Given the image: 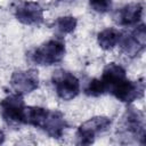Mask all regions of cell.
I'll use <instances>...</instances> for the list:
<instances>
[{
	"label": "cell",
	"instance_id": "6da1fadb",
	"mask_svg": "<svg viewBox=\"0 0 146 146\" xmlns=\"http://www.w3.org/2000/svg\"><path fill=\"white\" fill-rule=\"evenodd\" d=\"M23 123L43 130L49 137L59 139L68 127L64 114L57 110H48L40 106H25Z\"/></svg>",
	"mask_w": 146,
	"mask_h": 146
},
{
	"label": "cell",
	"instance_id": "7a4b0ae2",
	"mask_svg": "<svg viewBox=\"0 0 146 146\" xmlns=\"http://www.w3.org/2000/svg\"><path fill=\"white\" fill-rule=\"evenodd\" d=\"M65 52V42L62 39H51L35 48L31 55V59L36 65L50 66L60 63Z\"/></svg>",
	"mask_w": 146,
	"mask_h": 146
},
{
	"label": "cell",
	"instance_id": "3957f363",
	"mask_svg": "<svg viewBox=\"0 0 146 146\" xmlns=\"http://www.w3.org/2000/svg\"><path fill=\"white\" fill-rule=\"evenodd\" d=\"M119 135L121 137L133 138L140 144H145V123L144 114L132 106H129L121 117L119 125Z\"/></svg>",
	"mask_w": 146,
	"mask_h": 146
},
{
	"label": "cell",
	"instance_id": "277c9868",
	"mask_svg": "<svg viewBox=\"0 0 146 146\" xmlns=\"http://www.w3.org/2000/svg\"><path fill=\"white\" fill-rule=\"evenodd\" d=\"M51 82L57 96L63 100H71L80 92V81L71 72L56 70L51 75Z\"/></svg>",
	"mask_w": 146,
	"mask_h": 146
},
{
	"label": "cell",
	"instance_id": "5b68a950",
	"mask_svg": "<svg viewBox=\"0 0 146 146\" xmlns=\"http://www.w3.org/2000/svg\"><path fill=\"white\" fill-rule=\"evenodd\" d=\"M25 106L23 95L16 92L8 95L0 102V115L9 125L24 124L23 116Z\"/></svg>",
	"mask_w": 146,
	"mask_h": 146
},
{
	"label": "cell",
	"instance_id": "8992f818",
	"mask_svg": "<svg viewBox=\"0 0 146 146\" xmlns=\"http://www.w3.org/2000/svg\"><path fill=\"white\" fill-rule=\"evenodd\" d=\"M112 123V120L104 115L94 116L78 128L76 139L79 145H90L95 141V137L98 133L106 131Z\"/></svg>",
	"mask_w": 146,
	"mask_h": 146
},
{
	"label": "cell",
	"instance_id": "52a82bcc",
	"mask_svg": "<svg viewBox=\"0 0 146 146\" xmlns=\"http://www.w3.org/2000/svg\"><path fill=\"white\" fill-rule=\"evenodd\" d=\"M122 52L129 57L139 55L146 46V27L144 24L135 26V29L125 34H121L119 41Z\"/></svg>",
	"mask_w": 146,
	"mask_h": 146
},
{
	"label": "cell",
	"instance_id": "ba28073f",
	"mask_svg": "<svg viewBox=\"0 0 146 146\" xmlns=\"http://www.w3.org/2000/svg\"><path fill=\"white\" fill-rule=\"evenodd\" d=\"M39 74L34 68L16 70L10 78L11 89L19 95H26L39 88Z\"/></svg>",
	"mask_w": 146,
	"mask_h": 146
},
{
	"label": "cell",
	"instance_id": "9c48e42d",
	"mask_svg": "<svg viewBox=\"0 0 146 146\" xmlns=\"http://www.w3.org/2000/svg\"><path fill=\"white\" fill-rule=\"evenodd\" d=\"M144 90H145V82L143 79L137 81L124 79L119 84H116L110 91V94H112L120 102L130 104L133 100L140 98L144 95Z\"/></svg>",
	"mask_w": 146,
	"mask_h": 146
},
{
	"label": "cell",
	"instance_id": "30bf717a",
	"mask_svg": "<svg viewBox=\"0 0 146 146\" xmlns=\"http://www.w3.org/2000/svg\"><path fill=\"white\" fill-rule=\"evenodd\" d=\"M15 17L24 25H40L43 22V8L34 1H25L18 5Z\"/></svg>",
	"mask_w": 146,
	"mask_h": 146
},
{
	"label": "cell",
	"instance_id": "8fae6325",
	"mask_svg": "<svg viewBox=\"0 0 146 146\" xmlns=\"http://www.w3.org/2000/svg\"><path fill=\"white\" fill-rule=\"evenodd\" d=\"M143 15V5L139 2L128 3L120 8L115 14V22L121 26H136Z\"/></svg>",
	"mask_w": 146,
	"mask_h": 146
},
{
	"label": "cell",
	"instance_id": "7c38bea8",
	"mask_svg": "<svg viewBox=\"0 0 146 146\" xmlns=\"http://www.w3.org/2000/svg\"><path fill=\"white\" fill-rule=\"evenodd\" d=\"M124 79H127L125 70L120 64L116 63H108L104 67L100 78L105 88V92H110L116 84H119Z\"/></svg>",
	"mask_w": 146,
	"mask_h": 146
},
{
	"label": "cell",
	"instance_id": "4fadbf2b",
	"mask_svg": "<svg viewBox=\"0 0 146 146\" xmlns=\"http://www.w3.org/2000/svg\"><path fill=\"white\" fill-rule=\"evenodd\" d=\"M121 34H122V32H120L119 30H116L114 27H107L98 33L97 42L102 49L110 50L119 43Z\"/></svg>",
	"mask_w": 146,
	"mask_h": 146
},
{
	"label": "cell",
	"instance_id": "5bb4252c",
	"mask_svg": "<svg viewBox=\"0 0 146 146\" xmlns=\"http://www.w3.org/2000/svg\"><path fill=\"white\" fill-rule=\"evenodd\" d=\"M78 21L73 16H62L55 21V27L60 34L72 33L76 27Z\"/></svg>",
	"mask_w": 146,
	"mask_h": 146
},
{
	"label": "cell",
	"instance_id": "9a60e30c",
	"mask_svg": "<svg viewBox=\"0 0 146 146\" xmlns=\"http://www.w3.org/2000/svg\"><path fill=\"white\" fill-rule=\"evenodd\" d=\"M84 94L87 96H91V97H98V96L105 94V88H104L102 80L100 79L90 80V82L87 84V87L84 89Z\"/></svg>",
	"mask_w": 146,
	"mask_h": 146
},
{
	"label": "cell",
	"instance_id": "2e32d148",
	"mask_svg": "<svg viewBox=\"0 0 146 146\" xmlns=\"http://www.w3.org/2000/svg\"><path fill=\"white\" fill-rule=\"evenodd\" d=\"M89 5L95 11L104 14L112 8V0H89Z\"/></svg>",
	"mask_w": 146,
	"mask_h": 146
},
{
	"label": "cell",
	"instance_id": "e0dca14e",
	"mask_svg": "<svg viewBox=\"0 0 146 146\" xmlns=\"http://www.w3.org/2000/svg\"><path fill=\"white\" fill-rule=\"evenodd\" d=\"M5 141V133L2 130H0V144H2Z\"/></svg>",
	"mask_w": 146,
	"mask_h": 146
},
{
	"label": "cell",
	"instance_id": "ac0fdd59",
	"mask_svg": "<svg viewBox=\"0 0 146 146\" xmlns=\"http://www.w3.org/2000/svg\"><path fill=\"white\" fill-rule=\"evenodd\" d=\"M56 1H58V2H71L73 0H56Z\"/></svg>",
	"mask_w": 146,
	"mask_h": 146
}]
</instances>
